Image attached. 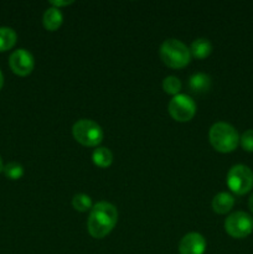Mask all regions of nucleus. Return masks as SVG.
<instances>
[{
    "label": "nucleus",
    "mask_w": 253,
    "mask_h": 254,
    "mask_svg": "<svg viewBox=\"0 0 253 254\" xmlns=\"http://www.w3.org/2000/svg\"><path fill=\"white\" fill-rule=\"evenodd\" d=\"M117 222H118V211L116 206L107 201H101L92 207L87 221V228L92 237L102 240L113 231Z\"/></svg>",
    "instance_id": "nucleus-1"
},
{
    "label": "nucleus",
    "mask_w": 253,
    "mask_h": 254,
    "mask_svg": "<svg viewBox=\"0 0 253 254\" xmlns=\"http://www.w3.org/2000/svg\"><path fill=\"white\" fill-rule=\"evenodd\" d=\"M208 139L213 149L227 154L235 150L240 144V135L236 128L226 122H217L208 131Z\"/></svg>",
    "instance_id": "nucleus-2"
},
{
    "label": "nucleus",
    "mask_w": 253,
    "mask_h": 254,
    "mask_svg": "<svg viewBox=\"0 0 253 254\" xmlns=\"http://www.w3.org/2000/svg\"><path fill=\"white\" fill-rule=\"evenodd\" d=\"M159 55L164 64L170 68H184L191 61L190 49L176 39H168L161 44Z\"/></svg>",
    "instance_id": "nucleus-3"
},
{
    "label": "nucleus",
    "mask_w": 253,
    "mask_h": 254,
    "mask_svg": "<svg viewBox=\"0 0 253 254\" xmlns=\"http://www.w3.org/2000/svg\"><path fill=\"white\" fill-rule=\"evenodd\" d=\"M72 135L76 139L77 143L83 146H89V148L99 145L104 138L102 127L91 119L77 121L72 127Z\"/></svg>",
    "instance_id": "nucleus-4"
},
{
    "label": "nucleus",
    "mask_w": 253,
    "mask_h": 254,
    "mask_svg": "<svg viewBox=\"0 0 253 254\" xmlns=\"http://www.w3.org/2000/svg\"><path fill=\"white\" fill-rule=\"evenodd\" d=\"M227 186L236 195H246L253 188V171L243 164L232 166L227 173Z\"/></svg>",
    "instance_id": "nucleus-5"
},
{
    "label": "nucleus",
    "mask_w": 253,
    "mask_h": 254,
    "mask_svg": "<svg viewBox=\"0 0 253 254\" xmlns=\"http://www.w3.org/2000/svg\"><path fill=\"white\" fill-rule=\"evenodd\" d=\"M196 109L197 107H196L195 101L188 94L180 93L174 96L168 106V111L171 118L176 122H181V123L191 121L195 117Z\"/></svg>",
    "instance_id": "nucleus-6"
},
{
    "label": "nucleus",
    "mask_w": 253,
    "mask_h": 254,
    "mask_svg": "<svg viewBox=\"0 0 253 254\" xmlns=\"http://www.w3.org/2000/svg\"><path fill=\"white\" fill-rule=\"evenodd\" d=\"M225 230L232 238L242 240L253 232V218L243 211H236L226 218Z\"/></svg>",
    "instance_id": "nucleus-7"
},
{
    "label": "nucleus",
    "mask_w": 253,
    "mask_h": 254,
    "mask_svg": "<svg viewBox=\"0 0 253 254\" xmlns=\"http://www.w3.org/2000/svg\"><path fill=\"white\" fill-rule=\"evenodd\" d=\"M9 66L17 76H27L35 67L34 56L25 49L15 50L9 57Z\"/></svg>",
    "instance_id": "nucleus-8"
},
{
    "label": "nucleus",
    "mask_w": 253,
    "mask_h": 254,
    "mask_svg": "<svg viewBox=\"0 0 253 254\" xmlns=\"http://www.w3.org/2000/svg\"><path fill=\"white\" fill-rule=\"evenodd\" d=\"M206 251V240L197 232H190L181 238L179 243L180 254H203Z\"/></svg>",
    "instance_id": "nucleus-9"
},
{
    "label": "nucleus",
    "mask_w": 253,
    "mask_h": 254,
    "mask_svg": "<svg viewBox=\"0 0 253 254\" xmlns=\"http://www.w3.org/2000/svg\"><path fill=\"white\" fill-rule=\"evenodd\" d=\"M211 84H212L211 77L208 74L202 73V72L192 74L190 77V81H189V87L196 94H203L208 92L211 89Z\"/></svg>",
    "instance_id": "nucleus-10"
},
{
    "label": "nucleus",
    "mask_w": 253,
    "mask_h": 254,
    "mask_svg": "<svg viewBox=\"0 0 253 254\" xmlns=\"http://www.w3.org/2000/svg\"><path fill=\"white\" fill-rule=\"evenodd\" d=\"M235 205V197L228 192H220L213 197L212 210L218 215H226Z\"/></svg>",
    "instance_id": "nucleus-11"
},
{
    "label": "nucleus",
    "mask_w": 253,
    "mask_h": 254,
    "mask_svg": "<svg viewBox=\"0 0 253 254\" xmlns=\"http://www.w3.org/2000/svg\"><path fill=\"white\" fill-rule=\"evenodd\" d=\"M42 22H44L45 29L49 31H56L60 29V26L63 22V15H62L61 10L57 7H49L45 11L44 17H42Z\"/></svg>",
    "instance_id": "nucleus-12"
},
{
    "label": "nucleus",
    "mask_w": 253,
    "mask_h": 254,
    "mask_svg": "<svg viewBox=\"0 0 253 254\" xmlns=\"http://www.w3.org/2000/svg\"><path fill=\"white\" fill-rule=\"evenodd\" d=\"M191 56H193L197 60H203L206 57H208L212 52V44L208 41L205 37H200V39H196L195 41L191 44L190 47Z\"/></svg>",
    "instance_id": "nucleus-13"
},
{
    "label": "nucleus",
    "mask_w": 253,
    "mask_h": 254,
    "mask_svg": "<svg viewBox=\"0 0 253 254\" xmlns=\"http://www.w3.org/2000/svg\"><path fill=\"white\" fill-rule=\"evenodd\" d=\"M92 160L98 168L107 169L113 163V154L108 148H97L92 154Z\"/></svg>",
    "instance_id": "nucleus-14"
},
{
    "label": "nucleus",
    "mask_w": 253,
    "mask_h": 254,
    "mask_svg": "<svg viewBox=\"0 0 253 254\" xmlns=\"http://www.w3.org/2000/svg\"><path fill=\"white\" fill-rule=\"evenodd\" d=\"M16 32L11 27H0V52L7 51L16 44Z\"/></svg>",
    "instance_id": "nucleus-15"
},
{
    "label": "nucleus",
    "mask_w": 253,
    "mask_h": 254,
    "mask_svg": "<svg viewBox=\"0 0 253 254\" xmlns=\"http://www.w3.org/2000/svg\"><path fill=\"white\" fill-rule=\"evenodd\" d=\"M72 206L78 212H87V211L92 210L93 205H92V200L88 195L86 193H77L72 198Z\"/></svg>",
    "instance_id": "nucleus-16"
},
{
    "label": "nucleus",
    "mask_w": 253,
    "mask_h": 254,
    "mask_svg": "<svg viewBox=\"0 0 253 254\" xmlns=\"http://www.w3.org/2000/svg\"><path fill=\"white\" fill-rule=\"evenodd\" d=\"M163 89L165 93L176 96L181 91V81L175 76H168L163 81Z\"/></svg>",
    "instance_id": "nucleus-17"
},
{
    "label": "nucleus",
    "mask_w": 253,
    "mask_h": 254,
    "mask_svg": "<svg viewBox=\"0 0 253 254\" xmlns=\"http://www.w3.org/2000/svg\"><path fill=\"white\" fill-rule=\"evenodd\" d=\"M2 171H4L5 176L7 179H10V180H19L24 175V168H22V165H20L19 163H15V161L6 164Z\"/></svg>",
    "instance_id": "nucleus-18"
},
{
    "label": "nucleus",
    "mask_w": 253,
    "mask_h": 254,
    "mask_svg": "<svg viewBox=\"0 0 253 254\" xmlns=\"http://www.w3.org/2000/svg\"><path fill=\"white\" fill-rule=\"evenodd\" d=\"M240 143L246 151L253 153V129H248L240 136Z\"/></svg>",
    "instance_id": "nucleus-19"
},
{
    "label": "nucleus",
    "mask_w": 253,
    "mask_h": 254,
    "mask_svg": "<svg viewBox=\"0 0 253 254\" xmlns=\"http://www.w3.org/2000/svg\"><path fill=\"white\" fill-rule=\"evenodd\" d=\"M72 2H73V1H59V0H57V1H51L50 4H51L54 7H57V9H60L61 6H67V5L72 4Z\"/></svg>",
    "instance_id": "nucleus-20"
},
{
    "label": "nucleus",
    "mask_w": 253,
    "mask_h": 254,
    "mask_svg": "<svg viewBox=\"0 0 253 254\" xmlns=\"http://www.w3.org/2000/svg\"><path fill=\"white\" fill-rule=\"evenodd\" d=\"M248 207H250L251 212L253 213V193H252V195H251L250 200H248Z\"/></svg>",
    "instance_id": "nucleus-21"
},
{
    "label": "nucleus",
    "mask_w": 253,
    "mask_h": 254,
    "mask_svg": "<svg viewBox=\"0 0 253 254\" xmlns=\"http://www.w3.org/2000/svg\"><path fill=\"white\" fill-rule=\"evenodd\" d=\"M2 84H4V76H2L1 71H0V89L2 88Z\"/></svg>",
    "instance_id": "nucleus-22"
},
{
    "label": "nucleus",
    "mask_w": 253,
    "mask_h": 254,
    "mask_svg": "<svg viewBox=\"0 0 253 254\" xmlns=\"http://www.w3.org/2000/svg\"><path fill=\"white\" fill-rule=\"evenodd\" d=\"M2 170H4V164H2V159L1 156H0V173H1Z\"/></svg>",
    "instance_id": "nucleus-23"
}]
</instances>
